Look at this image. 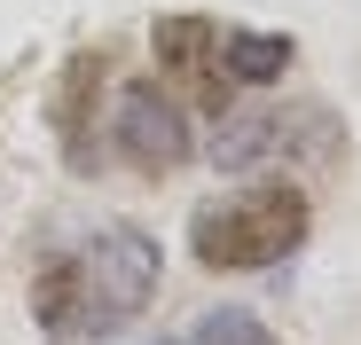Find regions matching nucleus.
Returning <instances> with one entry per match:
<instances>
[{
  "label": "nucleus",
  "mask_w": 361,
  "mask_h": 345,
  "mask_svg": "<svg viewBox=\"0 0 361 345\" xmlns=\"http://www.w3.org/2000/svg\"><path fill=\"white\" fill-rule=\"evenodd\" d=\"M307 118H322L314 102H298V110H244V118H220V134H212V165L244 172V165H259V157H290V149H330L322 134H314V142L298 134Z\"/></svg>",
  "instance_id": "obj_4"
},
{
  "label": "nucleus",
  "mask_w": 361,
  "mask_h": 345,
  "mask_svg": "<svg viewBox=\"0 0 361 345\" xmlns=\"http://www.w3.org/2000/svg\"><path fill=\"white\" fill-rule=\"evenodd\" d=\"M290 32H228L220 39V71L228 79H244V87H275L283 71H290Z\"/></svg>",
  "instance_id": "obj_7"
},
{
  "label": "nucleus",
  "mask_w": 361,
  "mask_h": 345,
  "mask_svg": "<svg viewBox=\"0 0 361 345\" xmlns=\"http://www.w3.org/2000/svg\"><path fill=\"white\" fill-rule=\"evenodd\" d=\"M157 71L189 79L204 94V110H228V71H220V24L212 16H165L157 24Z\"/></svg>",
  "instance_id": "obj_5"
},
{
  "label": "nucleus",
  "mask_w": 361,
  "mask_h": 345,
  "mask_svg": "<svg viewBox=\"0 0 361 345\" xmlns=\"http://www.w3.org/2000/svg\"><path fill=\"white\" fill-rule=\"evenodd\" d=\"M102 71H110V55H102V47H87V55H71V63H63L55 126H63V157H71V172L94 165V149H87V110H94V94H102Z\"/></svg>",
  "instance_id": "obj_6"
},
{
  "label": "nucleus",
  "mask_w": 361,
  "mask_h": 345,
  "mask_svg": "<svg viewBox=\"0 0 361 345\" xmlns=\"http://www.w3.org/2000/svg\"><path fill=\"white\" fill-rule=\"evenodd\" d=\"M118 157L134 172H173L189 157V110H180L157 79H134L118 94Z\"/></svg>",
  "instance_id": "obj_3"
},
{
  "label": "nucleus",
  "mask_w": 361,
  "mask_h": 345,
  "mask_svg": "<svg viewBox=\"0 0 361 345\" xmlns=\"http://www.w3.org/2000/svg\"><path fill=\"white\" fill-rule=\"evenodd\" d=\"M189 345H275V330L259 322V314H244V306H220V314H204L197 322V337Z\"/></svg>",
  "instance_id": "obj_8"
},
{
  "label": "nucleus",
  "mask_w": 361,
  "mask_h": 345,
  "mask_svg": "<svg viewBox=\"0 0 361 345\" xmlns=\"http://www.w3.org/2000/svg\"><path fill=\"white\" fill-rule=\"evenodd\" d=\"M157 345H165V337H157Z\"/></svg>",
  "instance_id": "obj_9"
},
{
  "label": "nucleus",
  "mask_w": 361,
  "mask_h": 345,
  "mask_svg": "<svg viewBox=\"0 0 361 345\" xmlns=\"http://www.w3.org/2000/svg\"><path fill=\"white\" fill-rule=\"evenodd\" d=\"M157 244L142 227H102V236L79 251V259H55L39 267L32 282V322L47 337H94V330H118L134 322L149 299H157Z\"/></svg>",
  "instance_id": "obj_1"
},
{
  "label": "nucleus",
  "mask_w": 361,
  "mask_h": 345,
  "mask_svg": "<svg viewBox=\"0 0 361 345\" xmlns=\"http://www.w3.org/2000/svg\"><path fill=\"white\" fill-rule=\"evenodd\" d=\"M307 227H314L307 189H298V181H259V189H244V196L197 212V220H189V251H197L204 267L252 275V267L290 259L298 244H307Z\"/></svg>",
  "instance_id": "obj_2"
}]
</instances>
